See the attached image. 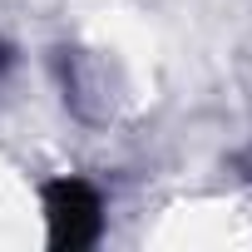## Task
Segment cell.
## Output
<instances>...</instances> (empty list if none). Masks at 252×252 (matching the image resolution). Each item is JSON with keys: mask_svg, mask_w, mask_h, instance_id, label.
Returning <instances> with one entry per match:
<instances>
[{"mask_svg": "<svg viewBox=\"0 0 252 252\" xmlns=\"http://www.w3.org/2000/svg\"><path fill=\"white\" fill-rule=\"evenodd\" d=\"M45 222H50V247H89L104 227V203L84 178H55L45 188Z\"/></svg>", "mask_w": 252, "mask_h": 252, "instance_id": "obj_1", "label": "cell"}]
</instances>
